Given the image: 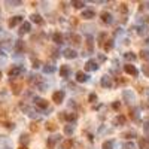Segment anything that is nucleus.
<instances>
[{"mask_svg": "<svg viewBox=\"0 0 149 149\" xmlns=\"http://www.w3.org/2000/svg\"><path fill=\"white\" fill-rule=\"evenodd\" d=\"M25 72V69L22 67V66H15V67H12L11 70H9V76L12 78H18V76H21L22 73Z\"/></svg>", "mask_w": 149, "mask_h": 149, "instance_id": "f257e3e1", "label": "nucleus"}, {"mask_svg": "<svg viewBox=\"0 0 149 149\" xmlns=\"http://www.w3.org/2000/svg\"><path fill=\"white\" fill-rule=\"evenodd\" d=\"M122 99H124L125 103H133L136 100V95L133 91H130V90H124L122 91Z\"/></svg>", "mask_w": 149, "mask_h": 149, "instance_id": "f03ea898", "label": "nucleus"}, {"mask_svg": "<svg viewBox=\"0 0 149 149\" xmlns=\"http://www.w3.org/2000/svg\"><path fill=\"white\" fill-rule=\"evenodd\" d=\"M100 84H101V86H103V88H112V86H113L112 78H110L109 75H104V76H101V81H100Z\"/></svg>", "mask_w": 149, "mask_h": 149, "instance_id": "7ed1b4c3", "label": "nucleus"}, {"mask_svg": "<svg viewBox=\"0 0 149 149\" xmlns=\"http://www.w3.org/2000/svg\"><path fill=\"white\" fill-rule=\"evenodd\" d=\"M63 100H64V91H55L54 94H52V101L54 103H57V104H60V103H63Z\"/></svg>", "mask_w": 149, "mask_h": 149, "instance_id": "20e7f679", "label": "nucleus"}, {"mask_svg": "<svg viewBox=\"0 0 149 149\" xmlns=\"http://www.w3.org/2000/svg\"><path fill=\"white\" fill-rule=\"evenodd\" d=\"M18 24H22V16H21V15H15V16H12V18L9 20V22H7V25H9L11 29L16 27Z\"/></svg>", "mask_w": 149, "mask_h": 149, "instance_id": "39448f33", "label": "nucleus"}, {"mask_svg": "<svg viewBox=\"0 0 149 149\" xmlns=\"http://www.w3.org/2000/svg\"><path fill=\"white\" fill-rule=\"evenodd\" d=\"M97 69H99L97 61H94V60H88V61H86V64H85V70H86V72H94V70H97Z\"/></svg>", "mask_w": 149, "mask_h": 149, "instance_id": "423d86ee", "label": "nucleus"}, {"mask_svg": "<svg viewBox=\"0 0 149 149\" xmlns=\"http://www.w3.org/2000/svg\"><path fill=\"white\" fill-rule=\"evenodd\" d=\"M100 18H101V21L104 24H112L113 22V16H112L110 12H101L100 14Z\"/></svg>", "mask_w": 149, "mask_h": 149, "instance_id": "0eeeda50", "label": "nucleus"}, {"mask_svg": "<svg viewBox=\"0 0 149 149\" xmlns=\"http://www.w3.org/2000/svg\"><path fill=\"white\" fill-rule=\"evenodd\" d=\"M124 70H125V72L128 73V75H131V76H137L139 75V70L136 69V66H133V64H125L124 66Z\"/></svg>", "mask_w": 149, "mask_h": 149, "instance_id": "6e6552de", "label": "nucleus"}, {"mask_svg": "<svg viewBox=\"0 0 149 149\" xmlns=\"http://www.w3.org/2000/svg\"><path fill=\"white\" fill-rule=\"evenodd\" d=\"M30 30H31V25H30V22H22L21 24V27H20V36H24V34H27V33H30Z\"/></svg>", "mask_w": 149, "mask_h": 149, "instance_id": "1a4fd4ad", "label": "nucleus"}, {"mask_svg": "<svg viewBox=\"0 0 149 149\" xmlns=\"http://www.w3.org/2000/svg\"><path fill=\"white\" fill-rule=\"evenodd\" d=\"M21 109H22L25 113H27L30 118H37V112L34 110V109H31V107H29V106H25V104H21Z\"/></svg>", "mask_w": 149, "mask_h": 149, "instance_id": "9d476101", "label": "nucleus"}, {"mask_svg": "<svg viewBox=\"0 0 149 149\" xmlns=\"http://www.w3.org/2000/svg\"><path fill=\"white\" fill-rule=\"evenodd\" d=\"M63 55L66 57V58H69V60H73V58H76V51L75 49H72V48H66L64 51H63Z\"/></svg>", "mask_w": 149, "mask_h": 149, "instance_id": "9b49d317", "label": "nucleus"}, {"mask_svg": "<svg viewBox=\"0 0 149 149\" xmlns=\"http://www.w3.org/2000/svg\"><path fill=\"white\" fill-rule=\"evenodd\" d=\"M34 103H36V106L39 107V109H48V101L46 100H43V99H39V97H36L34 99Z\"/></svg>", "mask_w": 149, "mask_h": 149, "instance_id": "f8f14e48", "label": "nucleus"}, {"mask_svg": "<svg viewBox=\"0 0 149 149\" xmlns=\"http://www.w3.org/2000/svg\"><path fill=\"white\" fill-rule=\"evenodd\" d=\"M70 67L67 66V64H63L61 66V69H60V75H61V78H69L70 76Z\"/></svg>", "mask_w": 149, "mask_h": 149, "instance_id": "ddd939ff", "label": "nucleus"}, {"mask_svg": "<svg viewBox=\"0 0 149 149\" xmlns=\"http://www.w3.org/2000/svg\"><path fill=\"white\" fill-rule=\"evenodd\" d=\"M125 116L124 115H116V118L113 119V125H116V127H121V125H124L125 124Z\"/></svg>", "mask_w": 149, "mask_h": 149, "instance_id": "4468645a", "label": "nucleus"}, {"mask_svg": "<svg viewBox=\"0 0 149 149\" xmlns=\"http://www.w3.org/2000/svg\"><path fill=\"white\" fill-rule=\"evenodd\" d=\"M60 118H61V119H66V121H69V122H73V121H76L78 115H76L75 112H73V113H66V115H63V113H61Z\"/></svg>", "mask_w": 149, "mask_h": 149, "instance_id": "2eb2a0df", "label": "nucleus"}, {"mask_svg": "<svg viewBox=\"0 0 149 149\" xmlns=\"http://www.w3.org/2000/svg\"><path fill=\"white\" fill-rule=\"evenodd\" d=\"M88 79H90V76L86 75L85 72H78L76 73V81L78 82H86Z\"/></svg>", "mask_w": 149, "mask_h": 149, "instance_id": "dca6fc26", "label": "nucleus"}, {"mask_svg": "<svg viewBox=\"0 0 149 149\" xmlns=\"http://www.w3.org/2000/svg\"><path fill=\"white\" fill-rule=\"evenodd\" d=\"M52 40H54L55 43H63V40H64V36H63V33H60V31H55L54 34H52Z\"/></svg>", "mask_w": 149, "mask_h": 149, "instance_id": "f3484780", "label": "nucleus"}, {"mask_svg": "<svg viewBox=\"0 0 149 149\" xmlns=\"http://www.w3.org/2000/svg\"><path fill=\"white\" fill-rule=\"evenodd\" d=\"M60 140H61V136H58V134L51 136V137L48 139V146H49V148H54V145H55L57 142H60Z\"/></svg>", "mask_w": 149, "mask_h": 149, "instance_id": "a211bd4d", "label": "nucleus"}, {"mask_svg": "<svg viewBox=\"0 0 149 149\" xmlns=\"http://www.w3.org/2000/svg\"><path fill=\"white\" fill-rule=\"evenodd\" d=\"M94 16H95V12L93 9H85L82 12V18H85V20H91V18H94Z\"/></svg>", "mask_w": 149, "mask_h": 149, "instance_id": "6ab92c4d", "label": "nucleus"}, {"mask_svg": "<svg viewBox=\"0 0 149 149\" xmlns=\"http://www.w3.org/2000/svg\"><path fill=\"white\" fill-rule=\"evenodd\" d=\"M75 133V125L73 124H67L66 127H64V134L66 136H72Z\"/></svg>", "mask_w": 149, "mask_h": 149, "instance_id": "aec40b11", "label": "nucleus"}, {"mask_svg": "<svg viewBox=\"0 0 149 149\" xmlns=\"http://www.w3.org/2000/svg\"><path fill=\"white\" fill-rule=\"evenodd\" d=\"M55 70H57L55 66H52V64H45V66H43V72H45L46 75H49V73L52 75V73L55 72Z\"/></svg>", "mask_w": 149, "mask_h": 149, "instance_id": "412c9836", "label": "nucleus"}, {"mask_svg": "<svg viewBox=\"0 0 149 149\" xmlns=\"http://www.w3.org/2000/svg\"><path fill=\"white\" fill-rule=\"evenodd\" d=\"M30 20H31L33 22H36V24H43V18H42L39 14H33V15L30 16Z\"/></svg>", "mask_w": 149, "mask_h": 149, "instance_id": "4be33fe9", "label": "nucleus"}, {"mask_svg": "<svg viewBox=\"0 0 149 149\" xmlns=\"http://www.w3.org/2000/svg\"><path fill=\"white\" fill-rule=\"evenodd\" d=\"M148 25L146 24H143V25H139L137 27V33L140 34V36H145V34H148Z\"/></svg>", "mask_w": 149, "mask_h": 149, "instance_id": "5701e85b", "label": "nucleus"}, {"mask_svg": "<svg viewBox=\"0 0 149 149\" xmlns=\"http://www.w3.org/2000/svg\"><path fill=\"white\" fill-rule=\"evenodd\" d=\"M72 146H73V140L72 139H67V140H64V142L61 143V148L63 149H72Z\"/></svg>", "mask_w": 149, "mask_h": 149, "instance_id": "b1692460", "label": "nucleus"}, {"mask_svg": "<svg viewBox=\"0 0 149 149\" xmlns=\"http://www.w3.org/2000/svg\"><path fill=\"white\" fill-rule=\"evenodd\" d=\"M139 148H140V149H149V140L140 139V140H139Z\"/></svg>", "mask_w": 149, "mask_h": 149, "instance_id": "393cba45", "label": "nucleus"}, {"mask_svg": "<svg viewBox=\"0 0 149 149\" xmlns=\"http://www.w3.org/2000/svg\"><path fill=\"white\" fill-rule=\"evenodd\" d=\"M24 49V42L22 40H16L15 42V51H18V54H21Z\"/></svg>", "mask_w": 149, "mask_h": 149, "instance_id": "a878e982", "label": "nucleus"}, {"mask_svg": "<svg viewBox=\"0 0 149 149\" xmlns=\"http://www.w3.org/2000/svg\"><path fill=\"white\" fill-rule=\"evenodd\" d=\"M124 60L125 61H134L136 60V54H134V52H125V54H124Z\"/></svg>", "mask_w": 149, "mask_h": 149, "instance_id": "bb28decb", "label": "nucleus"}, {"mask_svg": "<svg viewBox=\"0 0 149 149\" xmlns=\"http://www.w3.org/2000/svg\"><path fill=\"white\" fill-rule=\"evenodd\" d=\"M72 5H73V7H76V9H82L84 6H86L85 2H79V0H75V2H72Z\"/></svg>", "mask_w": 149, "mask_h": 149, "instance_id": "cd10ccee", "label": "nucleus"}, {"mask_svg": "<svg viewBox=\"0 0 149 149\" xmlns=\"http://www.w3.org/2000/svg\"><path fill=\"white\" fill-rule=\"evenodd\" d=\"M101 149H113V142L112 140H106V142L103 143Z\"/></svg>", "mask_w": 149, "mask_h": 149, "instance_id": "c85d7f7f", "label": "nucleus"}, {"mask_svg": "<svg viewBox=\"0 0 149 149\" xmlns=\"http://www.w3.org/2000/svg\"><path fill=\"white\" fill-rule=\"evenodd\" d=\"M137 134H136V131H127V133H124V137L125 139H133V137H136Z\"/></svg>", "mask_w": 149, "mask_h": 149, "instance_id": "c756f323", "label": "nucleus"}, {"mask_svg": "<svg viewBox=\"0 0 149 149\" xmlns=\"http://www.w3.org/2000/svg\"><path fill=\"white\" fill-rule=\"evenodd\" d=\"M124 149H137V148H136V145H134L133 142H127V143L124 145Z\"/></svg>", "mask_w": 149, "mask_h": 149, "instance_id": "7c9ffc66", "label": "nucleus"}, {"mask_svg": "<svg viewBox=\"0 0 149 149\" xmlns=\"http://www.w3.org/2000/svg\"><path fill=\"white\" fill-rule=\"evenodd\" d=\"M113 48V40H107V43L104 45V51H110Z\"/></svg>", "mask_w": 149, "mask_h": 149, "instance_id": "2f4dec72", "label": "nucleus"}, {"mask_svg": "<svg viewBox=\"0 0 149 149\" xmlns=\"http://www.w3.org/2000/svg\"><path fill=\"white\" fill-rule=\"evenodd\" d=\"M140 57H142V58H146V60H149V51H142V52H140Z\"/></svg>", "mask_w": 149, "mask_h": 149, "instance_id": "473e14b6", "label": "nucleus"}, {"mask_svg": "<svg viewBox=\"0 0 149 149\" xmlns=\"http://www.w3.org/2000/svg\"><path fill=\"white\" fill-rule=\"evenodd\" d=\"M20 142H21V143H27V142H29V136H27V134H21Z\"/></svg>", "mask_w": 149, "mask_h": 149, "instance_id": "72a5a7b5", "label": "nucleus"}, {"mask_svg": "<svg viewBox=\"0 0 149 149\" xmlns=\"http://www.w3.org/2000/svg\"><path fill=\"white\" fill-rule=\"evenodd\" d=\"M22 2H20V0H18V2H11V0H7V2H6V5H11V6H20Z\"/></svg>", "mask_w": 149, "mask_h": 149, "instance_id": "f704fd0d", "label": "nucleus"}, {"mask_svg": "<svg viewBox=\"0 0 149 149\" xmlns=\"http://www.w3.org/2000/svg\"><path fill=\"white\" fill-rule=\"evenodd\" d=\"M142 70H143V73H145V76H146V78H149V66H146V64H145Z\"/></svg>", "mask_w": 149, "mask_h": 149, "instance_id": "c9c22d12", "label": "nucleus"}, {"mask_svg": "<svg viewBox=\"0 0 149 149\" xmlns=\"http://www.w3.org/2000/svg\"><path fill=\"white\" fill-rule=\"evenodd\" d=\"M46 128H48L49 131H55V130H57V127H55L54 124H51V122H49V124H46Z\"/></svg>", "mask_w": 149, "mask_h": 149, "instance_id": "e433bc0d", "label": "nucleus"}, {"mask_svg": "<svg viewBox=\"0 0 149 149\" xmlns=\"http://www.w3.org/2000/svg\"><path fill=\"white\" fill-rule=\"evenodd\" d=\"M143 130H145V134H146V137H149V122H146V124H145Z\"/></svg>", "mask_w": 149, "mask_h": 149, "instance_id": "4c0bfd02", "label": "nucleus"}, {"mask_svg": "<svg viewBox=\"0 0 149 149\" xmlns=\"http://www.w3.org/2000/svg\"><path fill=\"white\" fill-rule=\"evenodd\" d=\"M39 66H40V61H37V60H33V67H34V69H37Z\"/></svg>", "mask_w": 149, "mask_h": 149, "instance_id": "58836bf2", "label": "nucleus"}, {"mask_svg": "<svg viewBox=\"0 0 149 149\" xmlns=\"http://www.w3.org/2000/svg\"><path fill=\"white\" fill-rule=\"evenodd\" d=\"M119 106H121V103H119V101H115V103L112 104V107H113V109H119Z\"/></svg>", "mask_w": 149, "mask_h": 149, "instance_id": "ea45409f", "label": "nucleus"}, {"mask_svg": "<svg viewBox=\"0 0 149 149\" xmlns=\"http://www.w3.org/2000/svg\"><path fill=\"white\" fill-rule=\"evenodd\" d=\"M97 100V95L95 94H90V101H95Z\"/></svg>", "mask_w": 149, "mask_h": 149, "instance_id": "a19ab883", "label": "nucleus"}, {"mask_svg": "<svg viewBox=\"0 0 149 149\" xmlns=\"http://www.w3.org/2000/svg\"><path fill=\"white\" fill-rule=\"evenodd\" d=\"M121 12L127 14V5H121Z\"/></svg>", "mask_w": 149, "mask_h": 149, "instance_id": "79ce46f5", "label": "nucleus"}, {"mask_svg": "<svg viewBox=\"0 0 149 149\" xmlns=\"http://www.w3.org/2000/svg\"><path fill=\"white\" fill-rule=\"evenodd\" d=\"M97 60H99V61H100V63H103V61H104V60H106V57H104V55H103V54H100V55H99V58H97Z\"/></svg>", "mask_w": 149, "mask_h": 149, "instance_id": "37998d69", "label": "nucleus"}, {"mask_svg": "<svg viewBox=\"0 0 149 149\" xmlns=\"http://www.w3.org/2000/svg\"><path fill=\"white\" fill-rule=\"evenodd\" d=\"M0 55H5V51H3L2 48H0Z\"/></svg>", "mask_w": 149, "mask_h": 149, "instance_id": "c03bdc74", "label": "nucleus"}, {"mask_svg": "<svg viewBox=\"0 0 149 149\" xmlns=\"http://www.w3.org/2000/svg\"><path fill=\"white\" fill-rule=\"evenodd\" d=\"M145 43H148V45H149V36L146 37V40H145Z\"/></svg>", "mask_w": 149, "mask_h": 149, "instance_id": "a18cd8bd", "label": "nucleus"}, {"mask_svg": "<svg viewBox=\"0 0 149 149\" xmlns=\"http://www.w3.org/2000/svg\"><path fill=\"white\" fill-rule=\"evenodd\" d=\"M20 149H27V148H25V146H21V148H20Z\"/></svg>", "mask_w": 149, "mask_h": 149, "instance_id": "49530a36", "label": "nucleus"}, {"mask_svg": "<svg viewBox=\"0 0 149 149\" xmlns=\"http://www.w3.org/2000/svg\"><path fill=\"white\" fill-rule=\"evenodd\" d=\"M0 31H2V25H0Z\"/></svg>", "mask_w": 149, "mask_h": 149, "instance_id": "de8ad7c7", "label": "nucleus"}, {"mask_svg": "<svg viewBox=\"0 0 149 149\" xmlns=\"http://www.w3.org/2000/svg\"><path fill=\"white\" fill-rule=\"evenodd\" d=\"M5 149H11V148H5Z\"/></svg>", "mask_w": 149, "mask_h": 149, "instance_id": "09e8293b", "label": "nucleus"}]
</instances>
